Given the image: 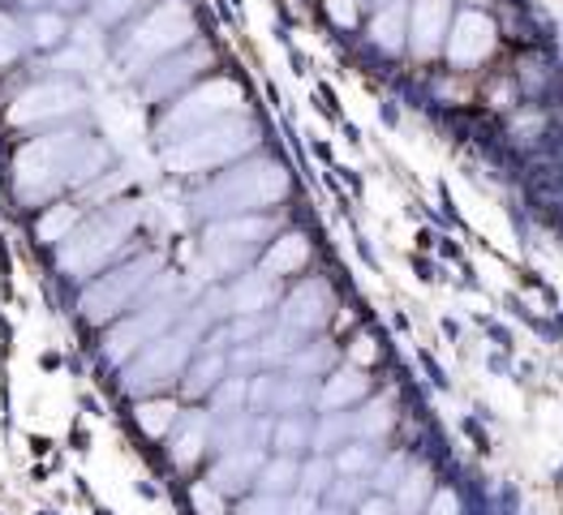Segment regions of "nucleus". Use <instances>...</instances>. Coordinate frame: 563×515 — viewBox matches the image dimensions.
Segmentation results:
<instances>
[{"instance_id": "9b49d317", "label": "nucleus", "mask_w": 563, "mask_h": 515, "mask_svg": "<svg viewBox=\"0 0 563 515\" xmlns=\"http://www.w3.org/2000/svg\"><path fill=\"white\" fill-rule=\"evenodd\" d=\"M173 318H177V301H173V296L151 301L146 310L130 314L125 323H117V327L108 331V339H103V357L117 361V366H125L139 348H146L151 339H159L164 331L173 327Z\"/></svg>"}, {"instance_id": "58836bf2", "label": "nucleus", "mask_w": 563, "mask_h": 515, "mask_svg": "<svg viewBox=\"0 0 563 515\" xmlns=\"http://www.w3.org/2000/svg\"><path fill=\"white\" fill-rule=\"evenodd\" d=\"M426 515H461V499L452 490H434L426 503Z\"/></svg>"}, {"instance_id": "aec40b11", "label": "nucleus", "mask_w": 563, "mask_h": 515, "mask_svg": "<svg viewBox=\"0 0 563 515\" xmlns=\"http://www.w3.org/2000/svg\"><path fill=\"white\" fill-rule=\"evenodd\" d=\"M276 301V280L272 276H241L233 283V292H229V305H233L241 318H250V314H263L267 305Z\"/></svg>"}, {"instance_id": "412c9836", "label": "nucleus", "mask_w": 563, "mask_h": 515, "mask_svg": "<svg viewBox=\"0 0 563 515\" xmlns=\"http://www.w3.org/2000/svg\"><path fill=\"white\" fill-rule=\"evenodd\" d=\"M306 258H310V245H306V236L301 233H288L280 240H272V249L263 254V276H292V271H301L306 267Z\"/></svg>"}, {"instance_id": "f257e3e1", "label": "nucleus", "mask_w": 563, "mask_h": 515, "mask_svg": "<svg viewBox=\"0 0 563 515\" xmlns=\"http://www.w3.org/2000/svg\"><path fill=\"white\" fill-rule=\"evenodd\" d=\"M108 164L103 146L87 134H74V130H60V134H47V138L26 142L13 159V189L26 206H40L47 198H56L65 186H82L99 177V168Z\"/></svg>"}, {"instance_id": "f03ea898", "label": "nucleus", "mask_w": 563, "mask_h": 515, "mask_svg": "<svg viewBox=\"0 0 563 515\" xmlns=\"http://www.w3.org/2000/svg\"><path fill=\"white\" fill-rule=\"evenodd\" d=\"M134 228H139V206H134V202H112V206H103L95 220L78 224L74 233L60 240V249H56L60 271L74 276V280L95 276V271L130 240Z\"/></svg>"}, {"instance_id": "49530a36", "label": "nucleus", "mask_w": 563, "mask_h": 515, "mask_svg": "<svg viewBox=\"0 0 563 515\" xmlns=\"http://www.w3.org/2000/svg\"><path fill=\"white\" fill-rule=\"evenodd\" d=\"M357 4H387V0H357Z\"/></svg>"}, {"instance_id": "393cba45", "label": "nucleus", "mask_w": 563, "mask_h": 515, "mask_svg": "<svg viewBox=\"0 0 563 515\" xmlns=\"http://www.w3.org/2000/svg\"><path fill=\"white\" fill-rule=\"evenodd\" d=\"M220 378H224V357H220V348H207L198 357V366H186V395H207Z\"/></svg>"}, {"instance_id": "a878e982", "label": "nucleus", "mask_w": 563, "mask_h": 515, "mask_svg": "<svg viewBox=\"0 0 563 515\" xmlns=\"http://www.w3.org/2000/svg\"><path fill=\"white\" fill-rule=\"evenodd\" d=\"M134 417H139V425L151 438H168V429L177 425V404L173 400H142L134 408Z\"/></svg>"}, {"instance_id": "a19ab883", "label": "nucleus", "mask_w": 563, "mask_h": 515, "mask_svg": "<svg viewBox=\"0 0 563 515\" xmlns=\"http://www.w3.org/2000/svg\"><path fill=\"white\" fill-rule=\"evenodd\" d=\"M328 13L335 26H353L357 22V0H328Z\"/></svg>"}, {"instance_id": "473e14b6", "label": "nucleus", "mask_w": 563, "mask_h": 515, "mask_svg": "<svg viewBox=\"0 0 563 515\" xmlns=\"http://www.w3.org/2000/svg\"><path fill=\"white\" fill-rule=\"evenodd\" d=\"M26 47V35H22V26L9 18V13H0V69L9 65V60H18V52Z\"/></svg>"}, {"instance_id": "4be33fe9", "label": "nucleus", "mask_w": 563, "mask_h": 515, "mask_svg": "<svg viewBox=\"0 0 563 515\" xmlns=\"http://www.w3.org/2000/svg\"><path fill=\"white\" fill-rule=\"evenodd\" d=\"M366 387H371V378L362 374V370H340V374H331L328 387L319 391V408H323V413H340V408L357 404V400L366 395Z\"/></svg>"}, {"instance_id": "423d86ee", "label": "nucleus", "mask_w": 563, "mask_h": 515, "mask_svg": "<svg viewBox=\"0 0 563 515\" xmlns=\"http://www.w3.org/2000/svg\"><path fill=\"white\" fill-rule=\"evenodd\" d=\"M194 339H198V327L186 323L181 331H164L159 339H151L146 348H139L130 361H125V374H121V387L125 395H151V391H164L168 382L186 374L189 357H194Z\"/></svg>"}, {"instance_id": "ea45409f", "label": "nucleus", "mask_w": 563, "mask_h": 515, "mask_svg": "<svg viewBox=\"0 0 563 515\" xmlns=\"http://www.w3.org/2000/svg\"><path fill=\"white\" fill-rule=\"evenodd\" d=\"M284 499L276 494H258V499H250V503H241V512L236 515H280Z\"/></svg>"}, {"instance_id": "e433bc0d", "label": "nucleus", "mask_w": 563, "mask_h": 515, "mask_svg": "<svg viewBox=\"0 0 563 515\" xmlns=\"http://www.w3.org/2000/svg\"><path fill=\"white\" fill-rule=\"evenodd\" d=\"M189 499H194V512L198 515H224V494H220V490H211L207 481H202V485H194V490H189Z\"/></svg>"}, {"instance_id": "6ab92c4d", "label": "nucleus", "mask_w": 563, "mask_h": 515, "mask_svg": "<svg viewBox=\"0 0 563 515\" xmlns=\"http://www.w3.org/2000/svg\"><path fill=\"white\" fill-rule=\"evenodd\" d=\"M405 35H409V9L400 0H387L378 4L375 22H371V40L383 52H400L405 47Z\"/></svg>"}, {"instance_id": "7c9ffc66", "label": "nucleus", "mask_w": 563, "mask_h": 515, "mask_svg": "<svg viewBox=\"0 0 563 515\" xmlns=\"http://www.w3.org/2000/svg\"><path fill=\"white\" fill-rule=\"evenodd\" d=\"M328 485H331V464L323 460V456H319V460H310L306 469L297 472V490H301V494H310V499H314V494H323Z\"/></svg>"}, {"instance_id": "c03bdc74", "label": "nucleus", "mask_w": 563, "mask_h": 515, "mask_svg": "<svg viewBox=\"0 0 563 515\" xmlns=\"http://www.w3.org/2000/svg\"><path fill=\"white\" fill-rule=\"evenodd\" d=\"M353 357H357V361H371V357H375V339H366V335H362V339H357V348H353Z\"/></svg>"}, {"instance_id": "de8ad7c7", "label": "nucleus", "mask_w": 563, "mask_h": 515, "mask_svg": "<svg viewBox=\"0 0 563 515\" xmlns=\"http://www.w3.org/2000/svg\"><path fill=\"white\" fill-rule=\"evenodd\" d=\"M465 4H486V0H465Z\"/></svg>"}, {"instance_id": "f704fd0d", "label": "nucleus", "mask_w": 563, "mask_h": 515, "mask_svg": "<svg viewBox=\"0 0 563 515\" xmlns=\"http://www.w3.org/2000/svg\"><path fill=\"white\" fill-rule=\"evenodd\" d=\"M60 35H65V22H60L56 13H35V22H31V44L56 47Z\"/></svg>"}, {"instance_id": "b1692460", "label": "nucleus", "mask_w": 563, "mask_h": 515, "mask_svg": "<svg viewBox=\"0 0 563 515\" xmlns=\"http://www.w3.org/2000/svg\"><path fill=\"white\" fill-rule=\"evenodd\" d=\"M297 472H301V464L292 460V456H280V460H263V469H258V485H263V494H276V499H284L288 490H297Z\"/></svg>"}, {"instance_id": "ddd939ff", "label": "nucleus", "mask_w": 563, "mask_h": 515, "mask_svg": "<svg viewBox=\"0 0 563 515\" xmlns=\"http://www.w3.org/2000/svg\"><path fill=\"white\" fill-rule=\"evenodd\" d=\"M495 52V22L486 18V13H477L470 9L456 26H452V35H448V56H452V65H477V60H486Z\"/></svg>"}, {"instance_id": "7ed1b4c3", "label": "nucleus", "mask_w": 563, "mask_h": 515, "mask_svg": "<svg viewBox=\"0 0 563 515\" xmlns=\"http://www.w3.org/2000/svg\"><path fill=\"white\" fill-rule=\"evenodd\" d=\"M288 193V172L272 159H254V164H241L233 172H224L220 181L202 189L194 198V211L198 215H250L258 206H272Z\"/></svg>"}, {"instance_id": "f8f14e48", "label": "nucleus", "mask_w": 563, "mask_h": 515, "mask_svg": "<svg viewBox=\"0 0 563 515\" xmlns=\"http://www.w3.org/2000/svg\"><path fill=\"white\" fill-rule=\"evenodd\" d=\"M328 318H331V288L323 280H306L288 301H284V310H280V327L297 331V335L323 327Z\"/></svg>"}, {"instance_id": "39448f33", "label": "nucleus", "mask_w": 563, "mask_h": 515, "mask_svg": "<svg viewBox=\"0 0 563 515\" xmlns=\"http://www.w3.org/2000/svg\"><path fill=\"white\" fill-rule=\"evenodd\" d=\"M159 271H164V258H159V254H142V258H134V262L108 271L103 280H95L91 288L82 292V301H78L82 318L95 323V327L121 318L125 310H134L142 296L151 292V283L159 280Z\"/></svg>"}, {"instance_id": "f3484780", "label": "nucleus", "mask_w": 563, "mask_h": 515, "mask_svg": "<svg viewBox=\"0 0 563 515\" xmlns=\"http://www.w3.org/2000/svg\"><path fill=\"white\" fill-rule=\"evenodd\" d=\"M211 65V52L207 47H194V52H181V56H173V60H164L151 78H146V94L151 99H164V94H173L181 82H189L198 69H207Z\"/></svg>"}, {"instance_id": "2eb2a0df", "label": "nucleus", "mask_w": 563, "mask_h": 515, "mask_svg": "<svg viewBox=\"0 0 563 515\" xmlns=\"http://www.w3.org/2000/svg\"><path fill=\"white\" fill-rule=\"evenodd\" d=\"M263 469V447H241V451H220L216 469L207 477L211 490L220 494H245L254 485V477Z\"/></svg>"}, {"instance_id": "dca6fc26", "label": "nucleus", "mask_w": 563, "mask_h": 515, "mask_svg": "<svg viewBox=\"0 0 563 515\" xmlns=\"http://www.w3.org/2000/svg\"><path fill=\"white\" fill-rule=\"evenodd\" d=\"M168 456L177 469H189L207 447H211V413H186L177 417V425L168 429Z\"/></svg>"}, {"instance_id": "c756f323", "label": "nucleus", "mask_w": 563, "mask_h": 515, "mask_svg": "<svg viewBox=\"0 0 563 515\" xmlns=\"http://www.w3.org/2000/svg\"><path fill=\"white\" fill-rule=\"evenodd\" d=\"M272 443L280 447L284 456H292V451H301L310 443V425L301 417H280V425H272Z\"/></svg>"}, {"instance_id": "c85d7f7f", "label": "nucleus", "mask_w": 563, "mask_h": 515, "mask_svg": "<svg viewBox=\"0 0 563 515\" xmlns=\"http://www.w3.org/2000/svg\"><path fill=\"white\" fill-rule=\"evenodd\" d=\"M349 422H353V434H362V438H378V434H387V429H391L396 417H391V404H387V400H375V404H366L362 413H353Z\"/></svg>"}, {"instance_id": "20e7f679", "label": "nucleus", "mask_w": 563, "mask_h": 515, "mask_svg": "<svg viewBox=\"0 0 563 515\" xmlns=\"http://www.w3.org/2000/svg\"><path fill=\"white\" fill-rule=\"evenodd\" d=\"M258 142V130H254V121H211V125H198V130H189L181 138H173L164 146V168L168 172H211V168H220V164H229L236 155H245L250 146Z\"/></svg>"}, {"instance_id": "1a4fd4ad", "label": "nucleus", "mask_w": 563, "mask_h": 515, "mask_svg": "<svg viewBox=\"0 0 563 515\" xmlns=\"http://www.w3.org/2000/svg\"><path fill=\"white\" fill-rule=\"evenodd\" d=\"M245 103V94L236 82L229 78H216V82H207V87H198V91H189L186 99H177L168 112H164V121H159V138H181L189 130H198V125H211V121H220V116H229Z\"/></svg>"}, {"instance_id": "9d476101", "label": "nucleus", "mask_w": 563, "mask_h": 515, "mask_svg": "<svg viewBox=\"0 0 563 515\" xmlns=\"http://www.w3.org/2000/svg\"><path fill=\"white\" fill-rule=\"evenodd\" d=\"M82 103H87V91L74 87V82H40V87H26V91L13 99L9 125H18V130L47 125V121H60V116L82 112Z\"/></svg>"}, {"instance_id": "37998d69", "label": "nucleus", "mask_w": 563, "mask_h": 515, "mask_svg": "<svg viewBox=\"0 0 563 515\" xmlns=\"http://www.w3.org/2000/svg\"><path fill=\"white\" fill-rule=\"evenodd\" d=\"M319 507H314V499L310 494H297V499H288L280 507V515H314Z\"/></svg>"}, {"instance_id": "4468645a", "label": "nucleus", "mask_w": 563, "mask_h": 515, "mask_svg": "<svg viewBox=\"0 0 563 515\" xmlns=\"http://www.w3.org/2000/svg\"><path fill=\"white\" fill-rule=\"evenodd\" d=\"M448 26H452V4L448 0H413V13H409V44L418 56H434L439 44L448 40Z\"/></svg>"}, {"instance_id": "4c0bfd02", "label": "nucleus", "mask_w": 563, "mask_h": 515, "mask_svg": "<svg viewBox=\"0 0 563 515\" xmlns=\"http://www.w3.org/2000/svg\"><path fill=\"white\" fill-rule=\"evenodd\" d=\"M130 9H139V0H95V18L99 22H121Z\"/></svg>"}, {"instance_id": "a18cd8bd", "label": "nucleus", "mask_w": 563, "mask_h": 515, "mask_svg": "<svg viewBox=\"0 0 563 515\" xmlns=\"http://www.w3.org/2000/svg\"><path fill=\"white\" fill-rule=\"evenodd\" d=\"M357 515H391V507H387L383 499H371V503H366V507H362Z\"/></svg>"}, {"instance_id": "09e8293b", "label": "nucleus", "mask_w": 563, "mask_h": 515, "mask_svg": "<svg viewBox=\"0 0 563 515\" xmlns=\"http://www.w3.org/2000/svg\"><path fill=\"white\" fill-rule=\"evenodd\" d=\"M26 4H44V0H26Z\"/></svg>"}, {"instance_id": "cd10ccee", "label": "nucleus", "mask_w": 563, "mask_h": 515, "mask_svg": "<svg viewBox=\"0 0 563 515\" xmlns=\"http://www.w3.org/2000/svg\"><path fill=\"white\" fill-rule=\"evenodd\" d=\"M211 391H216V413L211 417H233V413L245 408V400H250V382L245 378H220Z\"/></svg>"}, {"instance_id": "5701e85b", "label": "nucleus", "mask_w": 563, "mask_h": 515, "mask_svg": "<svg viewBox=\"0 0 563 515\" xmlns=\"http://www.w3.org/2000/svg\"><path fill=\"white\" fill-rule=\"evenodd\" d=\"M78 206L74 202H60V206H47L44 215H40V224H35V236L44 240V245H60L65 236L78 228Z\"/></svg>"}, {"instance_id": "bb28decb", "label": "nucleus", "mask_w": 563, "mask_h": 515, "mask_svg": "<svg viewBox=\"0 0 563 515\" xmlns=\"http://www.w3.org/2000/svg\"><path fill=\"white\" fill-rule=\"evenodd\" d=\"M430 490H434L430 472H426V469H413L409 477H405V481H396V512H400V515H413L418 507H426Z\"/></svg>"}, {"instance_id": "a211bd4d", "label": "nucleus", "mask_w": 563, "mask_h": 515, "mask_svg": "<svg viewBox=\"0 0 563 515\" xmlns=\"http://www.w3.org/2000/svg\"><path fill=\"white\" fill-rule=\"evenodd\" d=\"M250 400L263 404V408H280V413H292L310 400L306 382L292 374V378H254L250 382Z\"/></svg>"}, {"instance_id": "72a5a7b5", "label": "nucleus", "mask_w": 563, "mask_h": 515, "mask_svg": "<svg viewBox=\"0 0 563 515\" xmlns=\"http://www.w3.org/2000/svg\"><path fill=\"white\" fill-rule=\"evenodd\" d=\"M353 434V422L349 417H340V413H328V422L314 429V447L319 451H328V447H335V443H344Z\"/></svg>"}, {"instance_id": "0eeeda50", "label": "nucleus", "mask_w": 563, "mask_h": 515, "mask_svg": "<svg viewBox=\"0 0 563 515\" xmlns=\"http://www.w3.org/2000/svg\"><path fill=\"white\" fill-rule=\"evenodd\" d=\"M194 40V13H189L186 0H164L159 9H151L134 26V35L121 47V60L130 65V74L151 69V60L159 56H173L181 44Z\"/></svg>"}, {"instance_id": "6e6552de", "label": "nucleus", "mask_w": 563, "mask_h": 515, "mask_svg": "<svg viewBox=\"0 0 563 515\" xmlns=\"http://www.w3.org/2000/svg\"><path fill=\"white\" fill-rule=\"evenodd\" d=\"M267 236H272V220L263 215H224L202 236V258L216 276H233L263 249Z\"/></svg>"}, {"instance_id": "c9c22d12", "label": "nucleus", "mask_w": 563, "mask_h": 515, "mask_svg": "<svg viewBox=\"0 0 563 515\" xmlns=\"http://www.w3.org/2000/svg\"><path fill=\"white\" fill-rule=\"evenodd\" d=\"M371 464H375V447L357 443V447H344V451L335 456V464H331V469H340V472H366Z\"/></svg>"}, {"instance_id": "79ce46f5", "label": "nucleus", "mask_w": 563, "mask_h": 515, "mask_svg": "<svg viewBox=\"0 0 563 515\" xmlns=\"http://www.w3.org/2000/svg\"><path fill=\"white\" fill-rule=\"evenodd\" d=\"M400 472H405V460H400V456H391V460L378 469V485H383V490H391V485L400 481Z\"/></svg>"}, {"instance_id": "2f4dec72", "label": "nucleus", "mask_w": 563, "mask_h": 515, "mask_svg": "<svg viewBox=\"0 0 563 515\" xmlns=\"http://www.w3.org/2000/svg\"><path fill=\"white\" fill-rule=\"evenodd\" d=\"M328 366H331V344H319V348H301V352H292V374H297V378L319 374V370H328Z\"/></svg>"}]
</instances>
